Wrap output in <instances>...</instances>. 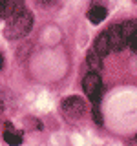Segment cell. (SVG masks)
I'll use <instances>...</instances> for the list:
<instances>
[{
  "label": "cell",
  "instance_id": "obj_12",
  "mask_svg": "<svg viewBox=\"0 0 137 146\" xmlns=\"http://www.w3.org/2000/svg\"><path fill=\"white\" fill-rule=\"evenodd\" d=\"M2 68H4V55L0 53V70H2Z\"/></svg>",
  "mask_w": 137,
  "mask_h": 146
},
{
  "label": "cell",
  "instance_id": "obj_13",
  "mask_svg": "<svg viewBox=\"0 0 137 146\" xmlns=\"http://www.w3.org/2000/svg\"><path fill=\"white\" fill-rule=\"evenodd\" d=\"M134 146H137V135H135V139H134Z\"/></svg>",
  "mask_w": 137,
  "mask_h": 146
},
{
  "label": "cell",
  "instance_id": "obj_6",
  "mask_svg": "<svg viewBox=\"0 0 137 146\" xmlns=\"http://www.w3.org/2000/svg\"><path fill=\"white\" fill-rule=\"evenodd\" d=\"M121 26H122L124 38H126V46L132 51H137V20H126Z\"/></svg>",
  "mask_w": 137,
  "mask_h": 146
},
{
  "label": "cell",
  "instance_id": "obj_2",
  "mask_svg": "<svg viewBox=\"0 0 137 146\" xmlns=\"http://www.w3.org/2000/svg\"><path fill=\"white\" fill-rule=\"evenodd\" d=\"M33 27V13L24 9L18 15L11 17L6 22V27H4V36L7 40H18L22 36H26Z\"/></svg>",
  "mask_w": 137,
  "mask_h": 146
},
{
  "label": "cell",
  "instance_id": "obj_11",
  "mask_svg": "<svg viewBox=\"0 0 137 146\" xmlns=\"http://www.w3.org/2000/svg\"><path fill=\"white\" fill-rule=\"evenodd\" d=\"M55 2H57V0H37V4H39L40 7H49V6H53Z\"/></svg>",
  "mask_w": 137,
  "mask_h": 146
},
{
  "label": "cell",
  "instance_id": "obj_3",
  "mask_svg": "<svg viewBox=\"0 0 137 146\" xmlns=\"http://www.w3.org/2000/svg\"><path fill=\"white\" fill-rule=\"evenodd\" d=\"M61 110L68 119H79L82 113L86 111V102H84V99L77 97V95L66 97L61 104Z\"/></svg>",
  "mask_w": 137,
  "mask_h": 146
},
{
  "label": "cell",
  "instance_id": "obj_4",
  "mask_svg": "<svg viewBox=\"0 0 137 146\" xmlns=\"http://www.w3.org/2000/svg\"><path fill=\"white\" fill-rule=\"evenodd\" d=\"M104 33H106V36H108L110 51H121V49L126 48V38H124V33H122V26L121 24L110 26Z\"/></svg>",
  "mask_w": 137,
  "mask_h": 146
},
{
  "label": "cell",
  "instance_id": "obj_14",
  "mask_svg": "<svg viewBox=\"0 0 137 146\" xmlns=\"http://www.w3.org/2000/svg\"><path fill=\"white\" fill-rule=\"evenodd\" d=\"M2 110H4V106H2V102H0V113H2Z\"/></svg>",
  "mask_w": 137,
  "mask_h": 146
},
{
  "label": "cell",
  "instance_id": "obj_7",
  "mask_svg": "<svg viewBox=\"0 0 137 146\" xmlns=\"http://www.w3.org/2000/svg\"><path fill=\"white\" fill-rule=\"evenodd\" d=\"M4 141L9 146H20L22 144V131L17 130L11 122H6L4 124Z\"/></svg>",
  "mask_w": 137,
  "mask_h": 146
},
{
  "label": "cell",
  "instance_id": "obj_8",
  "mask_svg": "<svg viewBox=\"0 0 137 146\" xmlns=\"http://www.w3.org/2000/svg\"><path fill=\"white\" fill-rule=\"evenodd\" d=\"M106 15H108V11H106V7L104 6H91L90 9H88V20L91 22V24H100V22L106 18Z\"/></svg>",
  "mask_w": 137,
  "mask_h": 146
},
{
  "label": "cell",
  "instance_id": "obj_1",
  "mask_svg": "<svg viewBox=\"0 0 137 146\" xmlns=\"http://www.w3.org/2000/svg\"><path fill=\"white\" fill-rule=\"evenodd\" d=\"M82 90H84V93L88 95V99L91 100V106H93V119L100 126L102 124V115H100V111H99V102H100V97H102L104 86H102V79H100L99 73H93V71L86 73V75L82 77Z\"/></svg>",
  "mask_w": 137,
  "mask_h": 146
},
{
  "label": "cell",
  "instance_id": "obj_9",
  "mask_svg": "<svg viewBox=\"0 0 137 146\" xmlns=\"http://www.w3.org/2000/svg\"><path fill=\"white\" fill-rule=\"evenodd\" d=\"M93 51L99 55V57H106L108 53H112L110 51V44H108V36L106 33H100L97 38H95V44H93Z\"/></svg>",
  "mask_w": 137,
  "mask_h": 146
},
{
  "label": "cell",
  "instance_id": "obj_5",
  "mask_svg": "<svg viewBox=\"0 0 137 146\" xmlns=\"http://www.w3.org/2000/svg\"><path fill=\"white\" fill-rule=\"evenodd\" d=\"M24 9V0H0V20H9Z\"/></svg>",
  "mask_w": 137,
  "mask_h": 146
},
{
  "label": "cell",
  "instance_id": "obj_10",
  "mask_svg": "<svg viewBox=\"0 0 137 146\" xmlns=\"http://www.w3.org/2000/svg\"><path fill=\"white\" fill-rule=\"evenodd\" d=\"M100 58H102V57H99L93 49L88 51V55H86V62H88V66H90V71L100 73V70H102V60H100Z\"/></svg>",
  "mask_w": 137,
  "mask_h": 146
}]
</instances>
